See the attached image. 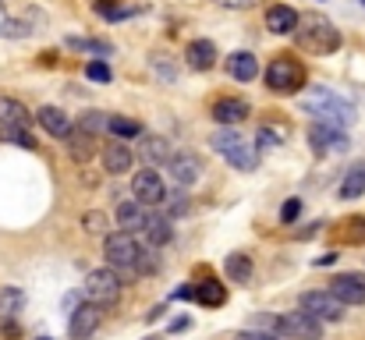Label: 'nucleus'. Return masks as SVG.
<instances>
[{
	"mask_svg": "<svg viewBox=\"0 0 365 340\" xmlns=\"http://www.w3.org/2000/svg\"><path fill=\"white\" fill-rule=\"evenodd\" d=\"M32 29H29V21H21V18H14V14H7V7L0 4V36L4 39H21V36H29Z\"/></svg>",
	"mask_w": 365,
	"mask_h": 340,
	"instance_id": "29",
	"label": "nucleus"
},
{
	"mask_svg": "<svg viewBox=\"0 0 365 340\" xmlns=\"http://www.w3.org/2000/svg\"><path fill=\"white\" fill-rule=\"evenodd\" d=\"M298 213H302V199H287V202L280 206V224H294Z\"/></svg>",
	"mask_w": 365,
	"mask_h": 340,
	"instance_id": "39",
	"label": "nucleus"
},
{
	"mask_svg": "<svg viewBox=\"0 0 365 340\" xmlns=\"http://www.w3.org/2000/svg\"><path fill=\"white\" fill-rule=\"evenodd\" d=\"M337 241H344V244H365V217L344 220L341 230H337Z\"/></svg>",
	"mask_w": 365,
	"mask_h": 340,
	"instance_id": "30",
	"label": "nucleus"
},
{
	"mask_svg": "<svg viewBox=\"0 0 365 340\" xmlns=\"http://www.w3.org/2000/svg\"><path fill=\"white\" fill-rule=\"evenodd\" d=\"M195 302L206 305V309H220V305L227 302V287H224L217 277H206V280L195 284Z\"/></svg>",
	"mask_w": 365,
	"mask_h": 340,
	"instance_id": "22",
	"label": "nucleus"
},
{
	"mask_svg": "<svg viewBox=\"0 0 365 340\" xmlns=\"http://www.w3.org/2000/svg\"><path fill=\"white\" fill-rule=\"evenodd\" d=\"M21 309H25V294H21L18 287H4V291H0V319L7 323V319H14Z\"/></svg>",
	"mask_w": 365,
	"mask_h": 340,
	"instance_id": "28",
	"label": "nucleus"
},
{
	"mask_svg": "<svg viewBox=\"0 0 365 340\" xmlns=\"http://www.w3.org/2000/svg\"><path fill=\"white\" fill-rule=\"evenodd\" d=\"M0 124H14V128H29L32 124V110L18 100L0 96Z\"/></svg>",
	"mask_w": 365,
	"mask_h": 340,
	"instance_id": "25",
	"label": "nucleus"
},
{
	"mask_svg": "<svg viewBox=\"0 0 365 340\" xmlns=\"http://www.w3.org/2000/svg\"><path fill=\"white\" fill-rule=\"evenodd\" d=\"M294 36H298V46L309 50V53H316V57H327V53L341 50V32H337V25H334L330 18L316 14V11L302 14Z\"/></svg>",
	"mask_w": 365,
	"mask_h": 340,
	"instance_id": "2",
	"label": "nucleus"
},
{
	"mask_svg": "<svg viewBox=\"0 0 365 340\" xmlns=\"http://www.w3.org/2000/svg\"><path fill=\"white\" fill-rule=\"evenodd\" d=\"M149 224V206H142L138 199H131V202H121L118 206V227L128 230V234H138V230H145Z\"/></svg>",
	"mask_w": 365,
	"mask_h": 340,
	"instance_id": "18",
	"label": "nucleus"
},
{
	"mask_svg": "<svg viewBox=\"0 0 365 340\" xmlns=\"http://www.w3.org/2000/svg\"><path fill=\"white\" fill-rule=\"evenodd\" d=\"M309 145L316 156H330V153H348L351 138L344 135V128H334V124H312L309 128Z\"/></svg>",
	"mask_w": 365,
	"mask_h": 340,
	"instance_id": "9",
	"label": "nucleus"
},
{
	"mask_svg": "<svg viewBox=\"0 0 365 340\" xmlns=\"http://www.w3.org/2000/svg\"><path fill=\"white\" fill-rule=\"evenodd\" d=\"M287 142V128L284 124H262L259 128V149H280Z\"/></svg>",
	"mask_w": 365,
	"mask_h": 340,
	"instance_id": "31",
	"label": "nucleus"
},
{
	"mask_svg": "<svg viewBox=\"0 0 365 340\" xmlns=\"http://www.w3.org/2000/svg\"><path fill=\"white\" fill-rule=\"evenodd\" d=\"M131 195H135L142 206H163V199H167V188H163V177H160V170H153V167L138 170V174L131 177Z\"/></svg>",
	"mask_w": 365,
	"mask_h": 340,
	"instance_id": "10",
	"label": "nucleus"
},
{
	"mask_svg": "<svg viewBox=\"0 0 365 340\" xmlns=\"http://www.w3.org/2000/svg\"><path fill=\"white\" fill-rule=\"evenodd\" d=\"M131 163H135V153L124 145L121 138L103 145V170L107 174H124V170H131Z\"/></svg>",
	"mask_w": 365,
	"mask_h": 340,
	"instance_id": "20",
	"label": "nucleus"
},
{
	"mask_svg": "<svg viewBox=\"0 0 365 340\" xmlns=\"http://www.w3.org/2000/svg\"><path fill=\"white\" fill-rule=\"evenodd\" d=\"M181 213H188V195L181 188H174L163 199V217H181Z\"/></svg>",
	"mask_w": 365,
	"mask_h": 340,
	"instance_id": "33",
	"label": "nucleus"
},
{
	"mask_svg": "<svg viewBox=\"0 0 365 340\" xmlns=\"http://www.w3.org/2000/svg\"><path fill=\"white\" fill-rule=\"evenodd\" d=\"M167 170H170V177H174L178 188H192V185L202 181V160L195 153H174V160L167 163Z\"/></svg>",
	"mask_w": 365,
	"mask_h": 340,
	"instance_id": "12",
	"label": "nucleus"
},
{
	"mask_svg": "<svg viewBox=\"0 0 365 340\" xmlns=\"http://www.w3.org/2000/svg\"><path fill=\"white\" fill-rule=\"evenodd\" d=\"M110 131L124 142V138H138V135H142V124L131 120V117H110Z\"/></svg>",
	"mask_w": 365,
	"mask_h": 340,
	"instance_id": "34",
	"label": "nucleus"
},
{
	"mask_svg": "<svg viewBox=\"0 0 365 340\" xmlns=\"http://www.w3.org/2000/svg\"><path fill=\"white\" fill-rule=\"evenodd\" d=\"M96 4H100V7H110V0H96Z\"/></svg>",
	"mask_w": 365,
	"mask_h": 340,
	"instance_id": "43",
	"label": "nucleus"
},
{
	"mask_svg": "<svg viewBox=\"0 0 365 340\" xmlns=\"http://www.w3.org/2000/svg\"><path fill=\"white\" fill-rule=\"evenodd\" d=\"M145 241H149V248H163V244H170L174 241V227H170V217H149V224H145Z\"/></svg>",
	"mask_w": 365,
	"mask_h": 340,
	"instance_id": "24",
	"label": "nucleus"
},
{
	"mask_svg": "<svg viewBox=\"0 0 365 340\" xmlns=\"http://www.w3.org/2000/svg\"><path fill=\"white\" fill-rule=\"evenodd\" d=\"M86 75H89L93 82H110V68H107L103 61H89V64H86Z\"/></svg>",
	"mask_w": 365,
	"mask_h": 340,
	"instance_id": "38",
	"label": "nucleus"
},
{
	"mask_svg": "<svg viewBox=\"0 0 365 340\" xmlns=\"http://www.w3.org/2000/svg\"><path fill=\"white\" fill-rule=\"evenodd\" d=\"M210 145H213V153H220L235 170H255V163H259V145H252L242 131H235V128L213 131V135H210Z\"/></svg>",
	"mask_w": 365,
	"mask_h": 340,
	"instance_id": "4",
	"label": "nucleus"
},
{
	"mask_svg": "<svg viewBox=\"0 0 365 340\" xmlns=\"http://www.w3.org/2000/svg\"><path fill=\"white\" fill-rule=\"evenodd\" d=\"M298 309L309 312V316L319 319V323H341L344 312H348V305H344L334 291H305V294L298 298Z\"/></svg>",
	"mask_w": 365,
	"mask_h": 340,
	"instance_id": "8",
	"label": "nucleus"
},
{
	"mask_svg": "<svg viewBox=\"0 0 365 340\" xmlns=\"http://www.w3.org/2000/svg\"><path fill=\"white\" fill-rule=\"evenodd\" d=\"M330 291L344 305H365V273H337L330 280Z\"/></svg>",
	"mask_w": 365,
	"mask_h": 340,
	"instance_id": "13",
	"label": "nucleus"
},
{
	"mask_svg": "<svg viewBox=\"0 0 365 340\" xmlns=\"http://www.w3.org/2000/svg\"><path fill=\"white\" fill-rule=\"evenodd\" d=\"M82 294H86V302H93L100 309H114L121 302V273L110 269V266L93 269L86 277V284H82Z\"/></svg>",
	"mask_w": 365,
	"mask_h": 340,
	"instance_id": "6",
	"label": "nucleus"
},
{
	"mask_svg": "<svg viewBox=\"0 0 365 340\" xmlns=\"http://www.w3.org/2000/svg\"><path fill=\"white\" fill-rule=\"evenodd\" d=\"M78 128L82 131H89V135H96V131H103V128H110V117L100 110H86L78 117Z\"/></svg>",
	"mask_w": 365,
	"mask_h": 340,
	"instance_id": "35",
	"label": "nucleus"
},
{
	"mask_svg": "<svg viewBox=\"0 0 365 340\" xmlns=\"http://www.w3.org/2000/svg\"><path fill=\"white\" fill-rule=\"evenodd\" d=\"M298 21H302V14H298L294 7H287V4H273V7L266 11V29H269L273 36H287V32H294Z\"/></svg>",
	"mask_w": 365,
	"mask_h": 340,
	"instance_id": "15",
	"label": "nucleus"
},
{
	"mask_svg": "<svg viewBox=\"0 0 365 340\" xmlns=\"http://www.w3.org/2000/svg\"><path fill=\"white\" fill-rule=\"evenodd\" d=\"M266 86L277 96H291V93H298L305 86V68L294 57H287V53L284 57H273L269 68H266Z\"/></svg>",
	"mask_w": 365,
	"mask_h": 340,
	"instance_id": "7",
	"label": "nucleus"
},
{
	"mask_svg": "<svg viewBox=\"0 0 365 340\" xmlns=\"http://www.w3.org/2000/svg\"><path fill=\"white\" fill-rule=\"evenodd\" d=\"M362 4H365V0H362Z\"/></svg>",
	"mask_w": 365,
	"mask_h": 340,
	"instance_id": "46",
	"label": "nucleus"
},
{
	"mask_svg": "<svg viewBox=\"0 0 365 340\" xmlns=\"http://www.w3.org/2000/svg\"><path fill=\"white\" fill-rule=\"evenodd\" d=\"M100 323H103V309L93 305V302H82V305H75V312H71V319H68V337L89 340L100 330Z\"/></svg>",
	"mask_w": 365,
	"mask_h": 340,
	"instance_id": "11",
	"label": "nucleus"
},
{
	"mask_svg": "<svg viewBox=\"0 0 365 340\" xmlns=\"http://www.w3.org/2000/svg\"><path fill=\"white\" fill-rule=\"evenodd\" d=\"M68 46L71 50H86V53H100V57H110L114 53V46L103 43V39H68Z\"/></svg>",
	"mask_w": 365,
	"mask_h": 340,
	"instance_id": "36",
	"label": "nucleus"
},
{
	"mask_svg": "<svg viewBox=\"0 0 365 340\" xmlns=\"http://www.w3.org/2000/svg\"><path fill=\"white\" fill-rule=\"evenodd\" d=\"M224 269H227V277H231L235 284H248V280H252V259H248L245 252H235V255H227Z\"/></svg>",
	"mask_w": 365,
	"mask_h": 340,
	"instance_id": "27",
	"label": "nucleus"
},
{
	"mask_svg": "<svg viewBox=\"0 0 365 340\" xmlns=\"http://www.w3.org/2000/svg\"><path fill=\"white\" fill-rule=\"evenodd\" d=\"M64 145H68V156H71L75 163H89V160L96 156V135L82 131L78 124H75V131L64 138Z\"/></svg>",
	"mask_w": 365,
	"mask_h": 340,
	"instance_id": "17",
	"label": "nucleus"
},
{
	"mask_svg": "<svg viewBox=\"0 0 365 340\" xmlns=\"http://www.w3.org/2000/svg\"><path fill=\"white\" fill-rule=\"evenodd\" d=\"M255 330H269L284 340H323V323L309 312H284V316H259Z\"/></svg>",
	"mask_w": 365,
	"mask_h": 340,
	"instance_id": "3",
	"label": "nucleus"
},
{
	"mask_svg": "<svg viewBox=\"0 0 365 340\" xmlns=\"http://www.w3.org/2000/svg\"><path fill=\"white\" fill-rule=\"evenodd\" d=\"M156 269H160V259L145 248V252H142V262H138V273H156Z\"/></svg>",
	"mask_w": 365,
	"mask_h": 340,
	"instance_id": "41",
	"label": "nucleus"
},
{
	"mask_svg": "<svg viewBox=\"0 0 365 340\" xmlns=\"http://www.w3.org/2000/svg\"><path fill=\"white\" fill-rule=\"evenodd\" d=\"M235 340H284V337H277L269 330H242V334H235Z\"/></svg>",
	"mask_w": 365,
	"mask_h": 340,
	"instance_id": "40",
	"label": "nucleus"
},
{
	"mask_svg": "<svg viewBox=\"0 0 365 340\" xmlns=\"http://www.w3.org/2000/svg\"><path fill=\"white\" fill-rule=\"evenodd\" d=\"M302 110L319 117V124H334V128H351L355 124V107L344 96H337L334 89H323V86H312L302 96Z\"/></svg>",
	"mask_w": 365,
	"mask_h": 340,
	"instance_id": "1",
	"label": "nucleus"
},
{
	"mask_svg": "<svg viewBox=\"0 0 365 340\" xmlns=\"http://www.w3.org/2000/svg\"><path fill=\"white\" fill-rule=\"evenodd\" d=\"M0 142H11V145H21V149H36L29 128H14V124H0Z\"/></svg>",
	"mask_w": 365,
	"mask_h": 340,
	"instance_id": "32",
	"label": "nucleus"
},
{
	"mask_svg": "<svg viewBox=\"0 0 365 340\" xmlns=\"http://www.w3.org/2000/svg\"><path fill=\"white\" fill-rule=\"evenodd\" d=\"M227 75H231V78H238V82H252V78L259 75V61H255L252 53L238 50V53H231V57H227Z\"/></svg>",
	"mask_w": 365,
	"mask_h": 340,
	"instance_id": "23",
	"label": "nucleus"
},
{
	"mask_svg": "<svg viewBox=\"0 0 365 340\" xmlns=\"http://www.w3.org/2000/svg\"><path fill=\"white\" fill-rule=\"evenodd\" d=\"M36 120H39L53 138H68V135L75 131V124L68 120V113L61 110V107H39V110H36Z\"/></svg>",
	"mask_w": 365,
	"mask_h": 340,
	"instance_id": "21",
	"label": "nucleus"
},
{
	"mask_svg": "<svg viewBox=\"0 0 365 340\" xmlns=\"http://www.w3.org/2000/svg\"><path fill=\"white\" fill-rule=\"evenodd\" d=\"M39 340H50V337H39Z\"/></svg>",
	"mask_w": 365,
	"mask_h": 340,
	"instance_id": "44",
	"label": "nucleus"
},
{
	"mask_svg": "<svg viewBox=\"0 0 365 340\" xmlns=\"http://www.w3.org/2000/svg\"><path fill=\"white\" fill-rule=\"evenodd\" d=\"M185 64H188L192 71H210V68L217 64V46H213L210 39H192V43L185 46Z\"/></svg>",
	"mask_w": 365,
	"mask_h": 340,
	"instance_id": "16",
	"label": "nucleus"
},
{
	"mask_svg": "<svg viewBox=\"0 0 365 340\" xmlns=\"http://www.w3.org/2000/svg\"><path fill=\"white\" fill-rule=\"evenodd\" d=\"M82 227H86L89 234H96V237H107V217H103L100 210L86 213V217H82Z\"/></svg>",
	"mask_w": 365,
	"mask_h": 340,
	"instance_id": "37",
	"label": "nucleus"
},
{
	"mask_svg": "<svg viewBox=\"0 0 365 340\" xmlns=\"http://www.w3.org/2000/svg\"><path fill=\"white\" fill-rule=\"evenodd\" d=\"M220 7H231V11H248V7H255V4H262V0H217Z\"/></svg>",
	"mask_w": 365,
	"mask_h": 340,
	"instance_id": "42",
	"label": "nucleus"
},
{
	"mask_svg": "<svg viewBox=\"0 0 365 340\" xmlns=\"http://www.w3.org/2000/svg\"><path fill=\"white\" fill-rule=\"evenodd\" d=\"M142 252L145 244H138L135 234L128 230H114L103 237V255H107V266L118 269V273H138V262H142Z\"/></svg>",
	"mask_w": 365,
	"mask_h": 340,
	"instance_id": "5",
	"label": "nucleus"
},
{
	"mask_svg": "<svg viewBox=\"0 0 365 340\" xmlns=\"http://www.w3.org/2000/svg\"><path fill=\"white\" fill-rule=\"evenodd\" d=\"M138 153H142L145 167H167V163L174 160V145H170V138H163V135H145L142 145H138Z\"/></svg>",
	"mask_w": 365,
	"mask_h": 340,
	"instance_id": "14",
	"label": "nucleus"
},
{
	"mask_svg": "<svg viewBox=\"0 0 365 340\" xmlns=\"http://www.w3.org/2000/svg\"><path fill=\"white\" fill-rule=\"evenodd\" d=\"M365 195V160L351 163L344 181H341V199H362Z\"/></svg>",
	"mask_w": 365,
	"mask_h": 340,
	"instance_id": "26",
	"label": "nucleus"
},
{
	"mask_svg": "<svg viewBox=\"0 0 365 340\" xmlns=\"http://www.w3.org/2000/svg\"><path fill=\"white\" fill-rule=\"evenodd\" d=\"M149 340H160V337H149Z\"/></svg>",
	"mask_w": 365,
	"mask_h": 340,
	"instance_id": "45",
	"label": "nucleus"
},
{
	"mask_svg": "<svg viewBox=\"0 0 365 340\" xmlns=\"http://www.w3.org/2000/svg\"><path fill=\"white\" fill-rule=\"evenodd\" d=\"M213 120H220V124H227V128H235V124H242L245 117L252 113V107L245 103V100H235V96H224V100H217L213 103Z\"/></svg>",
	"mask_w": 365,
	"mask_h": 340,
	"instance_id": "19",
	"label": "nucleus"
}]
</instances>
